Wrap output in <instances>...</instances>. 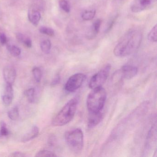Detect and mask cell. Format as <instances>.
Masks as SVG:
<instances>
[{"label":"cell","instance_id":"obj_22","mask_svg":"<svg viewBox=\"0 0 157 157\" xmlns=\"http://www.w3.org/2000/svg\"><path fill=\"white\" fill-rule=\"evenodd\" d=\"M33 73L36 81L37 82H40L42 77V72L41 69L38 67H35L33 69Z\"/></svg>","mask_w":157,"mask_h":157},{"label":"cell","instance_id":"obj_10","mask_svg":"<svg viewBox=\"0 0 157 157\" xmlns=\"http://www.w3.org/2000/svg\"><path fill=\"white\" fill-rule=\"evenodd\" d=\"M104 117L103 111L97 113H89L88 117V126L92 128L99 124L102 120Z\"/></svg>","mask_w":157,"mask_h":157},{"label":"cell","instance_id":"obj_19","mask_svg":"<svg viewBox=\"0 0 157 157\" xmlns=\"http://www.w3.org/2000/svg\"><path fill=\"white\" fill-rule=\"evenodd\" d=\"M148 40L150 42H156L157 41V26L155 25L152 28L147 36Z\"/></svg>","mask_w":157,"mask_h":157},{"label":"cell","instance_id":"obj_29","mask_svg":"<svg viewBox=\"0 0 157 157\" xmlns=\"http://www.w3.org/2000/svg\"><path fill=\"white\" fill-rule=\"evenodd\" d=\"M10 156L13 157H25L26 155L25 154V153L21 152V151H15V152L11 153Z\"/></svg>","mask_w":157,"mask_h":157},{"label":"cell","instance_id":"obj_23","mask_svg":"<svg viewBox=\"0 0 157 157\" xmlns=\"http://www.w3.org/2000/svg\"><path fill=\"white\" fill-rule=\"evenodd\" d=\"M9 131L7 128L6 123L3 121L1 123V129H0V136H7L9 135Z\"/></svg>","mask_w":157,"mask_h":157},{"label":"cell","instance_id":"obj_24","mask_svg":"<svg viewBox=\"0 0 157 157\" xmlns=\"http://www.w3.org/2000/svg\"><path fill=\"white\" fill-rule=\"evenodd\" d=\"M39 31L40 33L49 36H53L55 35V32L53 29L47 27H41L39 29Z\"/></svg>","mask_w":157,"mask_h":157},{"label":"cell","instance_id":"obj_7","mask_svg":"<svg viewBox=\"0 0 157 157\" xmlns=\"http://www.w3.org/2000/svg\"><path fill=\"white\" fill-rule=\"evenodd\" d=\"M157 0H136L131 4L130 9L133 12H140L148 9Z\"/></svg>","mask_w":157,"mask_h":157},{"label":"cell","instance_id":"obj_20","mask_svg":"<svg viewBox=\"0 0 157 157\" xmlns=\"http://www.w3.org/2000/svg\"><path fill=\"white\" fill-rule=\"evenodd\" d=\"M7 48L11 55H12L13 56L17 57L21 55V49L16 46L9 45L7 46Z\"/></svg>","mask_w":157,"mask_h":157},{"label":"cell","instance_id":"obj_11","mask_svg":"<svg viewBox=\"0 0 157 157\" xmlns=\"http://www.w3.org/2000/svg\"><path fill=\"white\" fill-rule=\"evenodd\" d=\"M14 97V91H13V85L7 84L5 89V94L2 96V101L4 105L9 106L12 103Z\"/></svg>","mask_w":157,"mask_h":157},{"label":"cell","instance_id":"obj_2","mask_svg":"<svg viewBox=\"0 0 157 157\" xmlns=\"http://www.w3.org/2000/svg\"><path fill=\"white\" fill-rule=\"evenodd\" d=\"M78 104L77 98L70 100L54 117L52 125L55 127L62 126L70 123L74 118Z\"/></svg>","mask_w":157,"mask_h":157},{"label":"cell","instance_id":"obj_13","mask_svg":"<svg viewBox=\"0 0 157 157\" xmlns=\"http://www.w3.org/2000/svg\"><path fill=\"white\" fill-rule=\"evenodd\" d=\"M101 24V21L98 19L94 23L92 27L91 31L87 34V38L90 39L94 38L99 33L100 27Z\"/></svg>","mask_w":157,"mask_h":157},{"label":"cell","instance_id":"obj_25","mask_svg":"<svg viewBox=\"0 0 157 157\" xmlns=\"http://www.w3.org/2000/svg\"><path fill=\"white\" fill-rule=\"evenodd\" d=\"M59 5L60 8L66 13H68L70 11V6L68 2L66 0H60L59 2Z\"/></svg>","mask_w":157,"mask_h":157},{"label":"cell","instance_id":"obj_15","mask_svg":"<svg viewBox=\"0 0 157 157\" xmlns=\"http://www.w3.org/2000/svg\"><path fill=\"white\" fill-rule=\"evenodd\" d=\"M36 90L35 88H32L26 90L25 92V94L27 97L29 102L34 103L36 101Z\"/></svg>","mask_w":157,"mask_h":157},{"label":"cell","instance_id":"obj_28","mask_svg":"<svg viewBox=\"0 0 157 157\" xmlns=\"http://www.w3.org/2000/svg\"><path fill=\"white\" fill-rule=\"evenodd\" d=\"M0 42L2 44H7V36L3 33H0Z\"/></svg>","mask_w":157,"mask_h":157},{"label":"cell","instance_id":"obj_14","mask_svg":"<svg viewBox=\"0 0 157 157\" xmlns=\"http://www.w3.org/2000/svg\"><path fill=\"white\" fill-rule=\"evenodd\" d=\"M41 14L35 10H32L29 12L28 18L30 21L35 25H37L41 19Z\"/></svg>","mask_w":157,"mask_h":157},{"label":"cell","instance_id":"obj_9","mask_svg":"<svg viewBox=\"0 0 157 157\" xmlns=\"http://www.w3.org/2000/svg\"><path fill=\"white\" fill-rule=\"evenodd\" d=\"M3 76L6 83L13 85L16 79V70L11 66L5 67L3 69Z\"/></svg>","mask_w":157,"mask_h":157},{"label":"cell","instance_id":"obj_17","mask_svg":"<svg viewBox=\"0 0 157 157\" xmlns=\"http://www.w3.org/2000/svg\"><path fill=\"white\" fill-rule=\"evenodd\" d=\"M41 49L44 54H48L50 52L51 48V43L50 40H45L43 41L40 45Z\"/></svg>","mask_w":157,"mask_h":157},{"label":"cell","instance_id":"obj_30","mask_svg":"<svg viewBox=\"0 0 157 157\" xmlns=\"http://www.w3.org/2000/svg\"><path fill=\"white\" fill-rule=\"evenodd\" d=\"M56 137L55 136H51L48 139V143L50 146L53 147L56 143Z\"/></svg>","mask_w":157,"mask_h":157},{"label":"cell","instance_id":"obj_3","mask_svg":"<svg viewBox=\"0 0 157 157\" xmlns=\"http://www.w3.org/2000/svg\"><path fill=\"white\" fill-rule=\"evenodd\" d=\"M107 94L102 87L92 89L87 97L86 105L89 113H97L103 110Z\"/></svg>","mask_w":157,"mask_h":157},{"label":"cell","instance_id":"obj_6","mask_svg":"<svg viewBox=\"0 0 157 157\" xmlns=\"http://www.w3.org/2000/svg\"><path fill=\"white\" fill-rule=\"evenodd\" d=\"M86 78L85 74L76 73L70 77L65 85V90L68 92H73L81 87Z\"/></svg>","mask_w":157,"mask_h":157},{"label":"cell","instance_id":"obj_21","mask_svg":"<svg viewBox=\"0 0 157 157\" xmlns=\"http://www.w3.org/2000/svg\"><path fill=\"white\" fill-rule=\"evenodd\" d=\"M57 155L54 152L50 151L44 150H41L36 153L35 157H56Z\"/></svg>","mask_w":157,"mask_h":157},{"label":"cell","instance_id":"obj_8","mask_svg":"<svg viewBox=\"0 0 157 157\" xmlns=\"http://www.w3.org/2000/svg\"><path fill=\"white\" fill-rule=\"evenodd\" d=\"M138 73V68L132 65H125L119 70V74L121 78L129 80L133 78Z\"/></svg>","mask_w":157,"mask_h":157},{"label":"cell","instance_id":"obj_1","mask_svg":"<svg viewBox=\"0 0 157 157\" xmlns=\"http://www.w3.org/2000/svg\"><path fill=\"white\" fill-rule=\"evenodd\" d=\"M142 34L139 30H130L120 39L113 50L115 56L123 57L133 54L139 47Z\"/></svg>","mask_w":157,"mask_h":157},{"label":"cell","instance_id":"obj_5","mask_svg":"<svg viewBox=\"0 0 157 157\" xmlns=\"http://www.w3.org/2000/svg\"><path fill=\"white\" fill-rule=\"evenodd\" d=\"M111 69V65L110 64H106L90 80L89 88L92 90L98 87H102L108 78Z\"/></svg>","mask_w":157,"mask_h":157},{"label":"cell","instance_id":"obj_16","mask_svg":"<svg viewBox=\"0 0 157 157\" xmlns=\"http://www.w3.org/2000/svg\"><path fill=\"white\" fill-rule=\"evenodd\" d=\"M8 115L9 118L12 120H17L19 117V108L17 106H14L8 112Z\"/></svg>","mask_w":157,"mask_h":157},{"label":"cell","instance_id":"obj_12","mask_svg":"<svg viewBox=\"0 0 157 157\" xmlns=\"http://www.w3.org/2000/svg\"><path fill=\"white\" fill-rule=\"evenodd\" d=\"M39 134V129L38 127L34 126L30 132L25 134L21 139L23 142H26L36 138Z\"/></svg>","mask_w":157,"mask_h":157},{"label":"cell","instance_id":"obj_18","mask_svg":"<svg viewBox=\"0 0 157 157\" xmlns=\"http://www.w3.org/2000/svg\"><path fill=\"white\" fill-rule=\"evenodd\" d=\"M95 14L96 11L95 10L85 11L82 14V18L84 21H90L94 18Z\"/></svg>","mask_w":157,"mask_h":157},{"label":"cell","instance_id":"obj_32","mask_svg":"<svg viewBox=\"0 0 157 157\" xmlns=\"http://www.w3.org/2000/svg\"><path fill=\"white\" fill-rule=\"evenodd\" d=\"M16 37H17V39H18V41L21 42H22V43L23 42L24 40L25 39L24 36L21 33H20L17 34Z\"/></svg>","mask_w":157,"mask_h":157},{"label":"cell","instance_id":"obj_26","mask_svg":"<svg viewBox=\"0 0 157 157\" xmlns=\"http://www.w3.org/2000/svg\"><path fill=\"white\" fill-rule=\"evenodd\" d=\"M117 19V16H115V17L109 23V24L107 25V28H106V30H105V33H108V32L112 29L114 24L115 23Z\"/></svg>","mask_w":157,"mask_h":157},{"label":"cell","instance_id":"obj_4","mask_svg":"<svg viewBox=\"0 0 157 157\" xmlns=\"http://www.w3.org/2000/svg\"><path fill=\"white\" fill-rule=\"evenodd\" d=\"M65 139L72 152L75 154L81 153L83 147V134L80 128H74L67 131Z\"/></svg>","mask_w":157,"mask_h":157},{"label":"cell","instance_id":"obj_27","mask_svg":"<svg viewBox=\"0 0 157 157\" xmlns=\"http://www.w3.org/2000/svg\"><path fill=\"white\" fill-rule=\"evenodd\" d=\"M60 81V77L59 75H57L55 77V78L53 79L52 80V82L51 83V85L52 86H55L56 85H57L59 83Z\"/></svg>","mask_w":157,"mask_h":157},{"label":"cell","instance_id":"obj_31","mask_svg":"<svg viewBox=\"0 0 157 157\" xmlns=\"http://www.w3.org/2000/svg\"><path fill=\"white\" fill-rule=\"evenodd\" d=\"M23 43L27 47L31 48L32 46V42L31 39L29 38H26L24 40Z\"/></svg>","mask_w":157,"mask_h":157}]
</instances>
